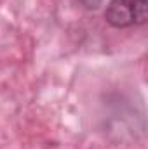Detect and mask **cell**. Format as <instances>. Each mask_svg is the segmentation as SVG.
<instances>
[{"label": "cell", "instance_id": "obj_1", "mask_svg": "<svg viewBox=\"0 0 148 149\" xmlns=\"http://www.w3.org/2000/svg\"><path fill=\"white\" fill-rule=\"evenodd\" d=\"M148 17L147 0H110L105 19L113 28H131L145 24Z\"/></svg>", "mask_w": 148, "mask_h": 149}, {"label": "cell", "instance_id": "obj_2", "mask_svg": "<svg viewBox=\"0 0 148 149\" xmlns=\"http://www.w3.org/2000/svg\"><path fill=\"white\" fill-rule=\"evenodd\" d=\"M80 2H82L87 9H96V7H98V3H99L101 0H80Z\"/></svg>", "mask_w": 148, "mask_h": 149}]
</instances>
